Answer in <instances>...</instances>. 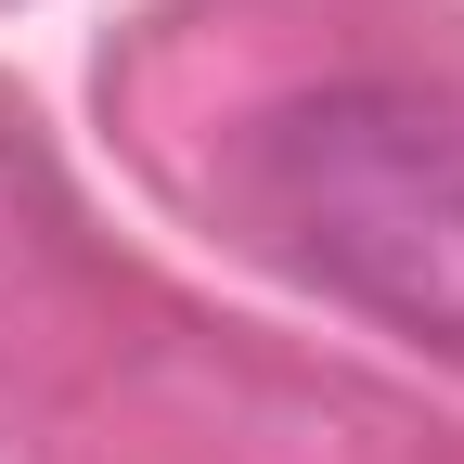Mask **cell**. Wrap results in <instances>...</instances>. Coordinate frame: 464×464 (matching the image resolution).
Here are the masks:
<instances>
[{
    "label": "cell",
    "instance_id": "1",
    "mask_svg": "<svg viewBox=\"0 0 464 464\" xmlns=\"http://www.w3.org/2000/svg\"><path fill=\"white\" fill-rule=\"evenodd\" d=\"M258 246L387 335L464 348V103L439 91H310L258 116L246 168Z\"/></svg>",
    "mask_w": 464,
    "mask_h": 464
}]
</instances>
